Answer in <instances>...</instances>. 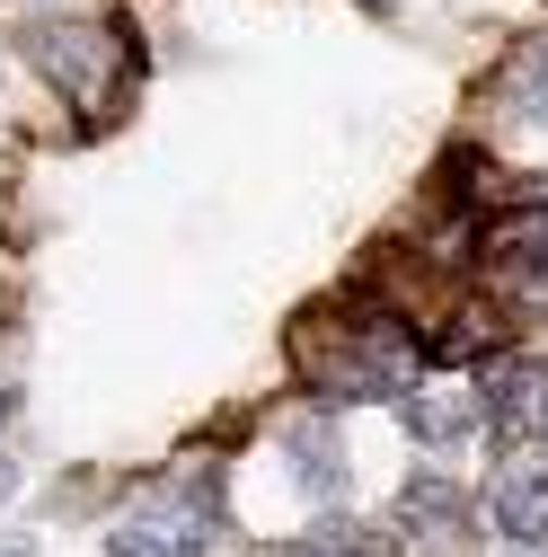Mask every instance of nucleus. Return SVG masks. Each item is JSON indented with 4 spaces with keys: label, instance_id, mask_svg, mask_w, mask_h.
Listing matches in <instances>:
<instances>
[{
    "label": "nucleus",
    "instance_id": "1a4fd4ad",
    "mask_svg": "<svg viewBox=\"0 0 548 557\" xmlns=\"http://www.w3.org/2000/svg\"><path fill=\"white\" fill-rule=\"evenodd\" d=\"M10 496H18V460L0 451V505H10Z\"/></svg>",
    "mask_w": 548,
    "mask_h": 557
},
{
    "label": "nucleus",
    "instance_id": "20e7f679",
    "mask_svg": "<svg viewBox=\"0 0 548 557\" xmlns=\"http://www.w3.org/2000/svg\"><path fill=\"white\" fill-rule=\"evenodd\" d=\"M407 416V434L416 443H469V434H487V381H434V389H407L398 398Z\"/></svg>",
    "mask_w": 548,
    "mask_h": 557
},
{
    "label": "nucleus",
    "instance_id": "423d86ee",
    "mask_svg": "<svg viewBox=\"0 0 548 557\" xmlns=\"http://www.w3.org/2000/svg\"><path fill=\"white\" fill-rule=\"evenodd\" d=\"M107 557H195V522L177 505H133L107 531Z\"/></svg>",
    "mask_w": 548,
    "mask_h": 557
},
{
    "label": "nucleus",
    "instance_id": "39448f33",
    "mask_svg": "<svg viewBox=\"0 0 548 557\" xmlns=\"http://www.w3.org/2000/svg\"><path fill=\"white\" fill-rule=\"evenodd\" d=\"M487 513H496V531L505 540H522V548H539L548 540V469H505L496 478V496H487Z\"/></svg>",
    "mask_w": 548,
    "mask_h": 557
},
{
    "label": "nucleus",
    "instance_id": "9b49d317",
    "mask_svg": "<svg viewBox=\"0 0 548 557\" xmlns=\"http://www.w3.org/2000/svg\"><path fill=\"white\" fill-rule=\"evenodd\" d=\"M531 557H539V548H531Z\"/></svg>",
    "mask_w": 548,
    "mask_h": 557
},
{
    "label": "nucleus",
    "instance_id": "0eeeda50",
    "mask_svg": "<svg viewBox=\"0 0 548 557\" xmlns=\"http://www.w3.org/2000/svg\"><path fill=\"white\" fill-rule=\"evenodd\" d=\"M487 257L513 265V274H548V203H522V213H505L487 231Z\"/></svg>",
    "mask_w": 548,
    "mask_h": 557
},
{
    "label": "nucleus",
    "instance_id": "f257e3e1",
    "mask_svg": "<svg viewBox=\"0 0 548 557\" xmlns=\"http://www.w3.org/2000/svg\"><path fill=\"white\" fill-rule=\"evenodd\" d=\"M301 363H310V381L327 398H407V381H416V336H398L389 319H372V327L327 336V355L301 345Z\"/></svg>",
    "mask_w": 548,
    "mask_h": 557
},
{
    "label": "nucleus",
    "instance_id": "7ed1b4c3",
    "mask_svg": "<svg viewBox=\"0 0 548 557\" xmlns=\"http://www.w3.org/2000/svg\"><path fill=\"white\" fill-rule=\"evenodd\" d=\"M389 522H398V540H425L416 557H460V540H469V496L451 478H407L398 486V505H389Z\"/></svg>",
    "mask_w": 548,
    "mask_h": 557
},
{
    "label": "nucleus",
    "instance_id": "6e6552de",
    "mask_svg": "<svg viewBox=\"0 0 548 557\" xmlns=\"http://www.w3.org/2000/svg\"><path fill=\"white\" fill-rule=\"evenodd\" d=\"M284 451L301 460V486H310V496H336V486H346V443H336L319 416H301V425L284 434Z\"/></svg>",
    "mask_w": 548,
    "mask_h": 557
},
{
    "label": "nucleus",
    "instance_id": "9d476101",
    "mask_svg": "<svg viewBox=\"0 0 548 557\" xmlns=\"http://www.w3.org/2000/svg\"><path fill=\"white\" fill-rule=\"evenodd\" d=\"M0 557H36V540H0Z\"/></svg>",
    "mask_w": 548,
    "mask_h": 557
},
{
    "label": "nucleus",
    "instance_id": "f03ea898",
    "mask_svg": "<svg viewBox=\"0 0 548 557\" xmlns=\"http://www.w3.org/2000/svg\"><path fill=\"white\" fill-rule=\"evenodd\" d=\"M27 62L72 107H98L107 81H115V27H98V18H45V27H27Z\"/></svg>",
    "mask_w": 548,
    "mask_h": 557
}]
</instances>
